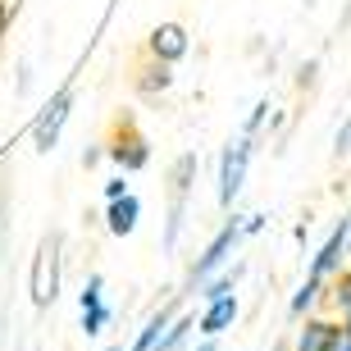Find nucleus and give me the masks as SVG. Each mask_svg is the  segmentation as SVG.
<instances>
[{
  "instance_id": "nucleus-1",
  "label": "nucleus",
  "mask_w": 351,
  "mask_h": 351,
  "mask_svg": "<svg viewBox=\"0 0 351 351\" xmlns=\"http://www.w3.org/2000/svg\"><path fill=\"white\" fill-rule=\"evenodd\" d=\"M242 242H247V237H242V215H233V210H228V219L210 233V242L196 251L192 265H187V274H182V297H196V287L206 283L210 274H219L223 265L233 261L237 251H242Z\"/></svg>"
},
{
  "instance_id": "nucleus-2",
  "label": "nucleus",
  "mask_w": 351,
  "mask_h": 351,
  "mask_svg": "<svg viewBox=\"0 0 351 351\" xmlns=\"http://www.w3.org/2000/svg\"><path fill=\"white\" fill-rule=\"evenodd\" d=\"M60 278H64V233L60 228H46L37 251H32V265H27V292H32V306L37 311H51L55 306Z\"/></svg>"
},
{
  "instance_id": "nucleus-3",
  "label": "nucleus",
  "mask_w": 351,
  "mask_h": 351,
  "mask_svg": "<svg viewBox=\"0 0 351 351\" xmlns=\"http://www.w3.org/2000/svg\"><path fill=\"white\" fill-rule=\"evenodd\" d=\"M256 146H261V137H247V132H237V137H228V142H223L219 165H215V201H219L223 215L237 206V196H242V187H247Z\"/></svg>"
},
{
  "instance_id": "nucleus-4",
  "label": "nucleus",
  "mask_w": 351,
  "mask_h": 351,
  "mask_svg": "<svg viewBox=\"0 0 351 351\" xmlns=\"http://www.w3.org/2000/svg\"><path fill=\"white\" fill-rule=\"evenodd\" d=\"M73 101H78V87L64 82V87L37 110V119H32V151H37V156H51L55 146H60L64 123H69V114H73Z\"/></svg>"
},
{
  "instance_id": "nucleus-5",
  "label": "nucleus",
  "mask_w": 351,
  "mask_h": 351,
  "mask_svg": "<svg viewBox=\"0 0 351 351\" xmlns=\"http://www.w3.org/2000/svg\"><path fill=\"white\" fill-rule=\"evenodd\" d=\"M151 156H156V151H151V137H146L132 119H123L114 128V137L105 142V160H110L119 173H142L146 165H151Z\"/></svg>"
},
{
  "instance_id": "nucleus-6",
  "label": "nucleus",
  "mask_w": 351,
  "mask_h": 351,
  "mask_svg": "<svg viewBox=\"0 0 351 351\" xmlns=\"http://www.w3.org/2000/svg\"><path fill=\"white\" fill-rule=\"evenodd\" d=\"M146 55L178 69L182 60L192 55V32H187V23H178V19H160V23L146 32Z\"/></svg>"
},
{
  "instance_id": "nucleus-7",
  "label": "nucleus",
  "mask_w": 351,
  "mask_h": 351,
  "mask_svg": "<svg viewBox=\"0 0 351 351\" xmlns=\"http://www.w3.org/2000/svg\"><path fill=\"white\" fill-rule=\"evenodd\" d=\"M342 319L328 311H315L306 319H297V333H292V351H328L333 338H338Z\"/></svg>"
},
{
  "instance_id": "nucleus-8",
  "label": "nucleus",
  "mask_w": 351,
  "mask_h": 351,
  "mask_svg": "<svg viewBox=\"0 0 351 351\" xmlns=\"http://www.w3.org/2000/svg\"><path fill=\"white\" fill-rule=\"evenodd\" d=\"M347 265V215H342L333 228H328V237L315 247L311 265H306V274H315V278H333V274Z\"/></svg>"
},
{
  "instance_id": "nucleus-9",
  "label": "nucleus",
  "mask_w": 351,
  "mask_h": 351,
  "mask_svg": "<svg viewBox=\"0 0 351 351\" xmlns=\"http://www.w3.org/2000/svg\"><path fill=\"white\" fill-rule=\"evenodd\" d=\"M237 315H242L237 292H233V297L201 301V311H196V338H223V333L237 324Z\"/></svg>"
},
{
  "instance_id": "nucleus-10",
  "label": "nucleus",
  "mask_w": 351,
  "mask_h": 351,
  "mask_svg": "<svg viewBox=\"0 0 351 351\" xmlns=\"http://www.w3.org/2000/svg\"><path fill=\"white\" fill-rule=\"evenodd\" d=\"M196 173H201V151H178L165 169V196L169 201H192Z\"/></svg>"
},
{
  "instance_id": "nucleus-11",
  "label": "nucleus",
  "mask_w": 351,
  "mask_h": 351,
  "mask_svg": "<svg viewBox=\"0 0 351 351\" xmlns=\"http://www.w3.org/2000/svg\"><path fill=\"white\" fill-rule=\"evenodd\" d=\"M137 223H142V196L137 192L119 196V201H105V233L110 237H132Z\"/></svg>"
},
{
  "instance_id": "nucleus-12",
  "label": "nucleus",
  "mask_w": 351,
  "mask_h": 351,
  "mask_svg": "<svg viewBox=\"0 0 351 351\" xmlns=\"http://www.w3.org/2000/svg\"><path fill=\"white\" fill-rule=\"evenodd\" d=\"M169 87H173V64H165V60H151V55H146L142 64H137V73H132V91H137V96H146V101H160Z\"/></svg>"
},
{
  "instance_id": "nucleus-13",
  "label": "nucleus",
  "mask_w": 351,
  "mask_h": 351,
  "mask_svg": "<svg viewBox=\"0 0 351 351\" xmlns=\"http://www.w3.org/2000/svg\"><path fill=\"white\" fill-rule=\"evenodd\" d=\"M315 311H328V278L306 274L301 287L292 292V301H287V315H292V319H306V315H315Z\"/></svg>"
},
{
  "instance_id": "nucleus-14",
  "label": "nucleus",
  "mask_w": 351,
  "mask_h": 351,
  "mask_svg": "<svg viewBox=\"0 0 351 351\" xmlns=\"http://www.w3.org/2000/svg\"><path fill=\"white\" fill-rule=\"evenodd\" d=\"M247 278V261H228L219 274H210L206 283L196 287V301H215V297H233L237 287Z\"/></svg>"
},
{
  "instance_id": "nucleus-15",
  "label": "nucleus",
  "mask_w": 351,
  "mask_h": 351,
  "mask_svg": "<svg viewBox=\"0 0 351 351\" xmlns=\"http://www.w3.org/2000/svg\"><path fill=\"white\" fill-rule=\"evenodd\" d=\"M192 342H196V315H173L151 351H192Z\"/></svg>"
},
{
  "instance_id": "nucleus-16",
  "label": "nucleus",
  "mask_w": 351,
  "mask_h": 351,
  "mask_svg": "<svg viewBox=\"0 0 351 351\" xmlns=\"http://www.w3.org/2000/svg\"><path fill=\"white\" fill-rule=\"evenodd\" d=\"M173 315H178V301H169V306L151 311V315H146V324L137 328V338L128 342V351H151V347H156V338L165 333V328H169V319H173Z\"/></svg>"
},
{
  "instance_id": "nucleus-17",
  "label": "nucleus",
  "mask_w": 351,
  "mask_h": 351,
  "mask_svg": "<svg viewBox=\"0 0 351 351\" xmlns=\"http://www.w3.org/2000/svg\"><path fill=\"white\" fill-rule=\"evenodd\" d=\"M187 210H192V201H169L165 206V233H160V251L165 256H173L182 233H187Z\"/></svg>"
},
{
  "instance_id": "nucleus-18",
  "label": "nucleus",
  "mask_w": 351,
  "mask_h": 351,
  "mask_svg": "<svg viewBox=\"0 0 351 351\" xmlns=\"http://www.w3.org/2000/svg\"><path fill=\"white\" fill-rule=\"evenodd\" d=\"M328 315H338L342 328H351V265L328 278Z\"/></svg>"
},
{
  "instance_id": "nucleus-19",
  "label": "nucleus",
  "mask_w": 351,
  "mask_h": 351,
  "mask_svg": "<svg viewBox=\"0 0 351 351\" xmlns=\"http://www.w3.org/2000/svg\"><path fill=\"white\" fill-rule=\"evenodd\" d=\"M78 328H82V338H101L105 328L114 324V306L110 301H101V306H91V311H78Z\"/></svg>"
},
{
  "instance_id": "nucleus-20",
  "label": "nucleus",
  "mask_w": 351,
  "mask_h": 351,
  "mask_svg": "<svg viewBox=\"0 0 351 351\" xmlns=\"http://www.w3.org/2000/svg\"><path fill=\"white\" fill-rule=\"evenodd\" d=\"M269 123H274V105L269 101H256V105H251V114L242 119V132H247V137H265Z\"/></svg>"
},
{
  "instance_id": "nucleus-21",
  "label": "nucleus",
  "mask_w": 351,
  "mask_h": 351,
  "mask_svg": "<svg viewBox=\"0 0 351 351\" xmlns=\"http://www.w3.org/2000/svg\"><path fill=\"white\" fill-rule=\"evenodd\" d=\"M105 301V274L91 269L87 278H82V292H78V311H91V306H101Z\"/></svg>"
},
{
  "instance_id": "nucleus-22",
  "label": "nucleus",
  "mask_w": 351,
  "mask_h": 351,
  "mask_svg": "<svg viewBox=\"0 0 351 351\" xmlns=\"http://www.w3.org/2000/svg\"><path fill=\"white\" fill-rule=\"evenodd\" d=\"M319 69H324V60L311 55V60L297 69V91H315V87H319Z\"/></svg>"
},
{
  "instance_id": "nucleus-23",
  "label": "nucleus",
  "mask_w": 351,
  "mask_h": 351,
  "mask_svg": "<svg viewBox=\"0 0 351 351\" xmlns=\"http://www.w3.org/2000/svg\"><path fill=\"white\" fill-rule=\"evenodd\" d=\"M5 247H10V187H0V265H5Z\"/></svg>"
},
{
  "instance_id": "nucleus-24",
  "label": "nucleus",
  "mask_w": 351,
  "mask_h": 351,
  "mask_svg": "<svg viewBox=\"0 0 351 351\" xmlns=\"http://www.w3.org/2000/svg\"><path fill=\"white\" fill-rule=\"evenodd\" d=\"M333 160H351V119H342L333 132Z\"/></svg>"
},
{
  "instance_id": "nucleus-25",
  "label": "nucleus",
  "mask_w": 351,
  "mask_h": 351,
  "mask_svg": "<svg viewBox=\"0 0 351 351\" xmlns=\"http://www.w3.org/2000/svg\"><path fill=\"white\" fill-rule=\"evenodd\" d=\"M265 228H269V215H265V210H251V215H242V237H261Z\"/></svg>"
},
{
  "instance_id": "nucleus-26",
  "label": "nucleus",
  "mask_w": 351,
  "mask_h": 351,
  "mask_svg": "<svg viewBox=\"0 0 351 351\" xmlns=\"http://www.w3.org/2000/svg\"><path fill=\"white\" fill-rule=\"evenodd\" d=\"M128 192H132L128 173H114V178H105V187H101V196H105V201H119V196H128Z\"/></svg>"
},
{
  "instance_id": "nucleus-27",
  "label": "nucleus",
  "mask_w": 351,
  "mask_h": 351,
  "mask_svg": "<svg viewBox=\"0 0 351 351\" xmlns=\"http://www.w3.org/2000/svg\"><path fill=\"white\" fill-rule=\"evenodd\" d=\"M27 91H32V64L19 60V69H14V96H27Z\"/></svg>"
},
{
  "instance_id": "nucleus-28",
  "label": "nucleus",
  "mask_w": 351,
  "mask_h": 351,
  "mask_svg": "<svg viewBox=\"0 0 351 351\" xmlns=\"http://www.w3.org/2000/svg\"><path fill=\"white\" fill-rule=\"evenodd\" d=\"M101 160H105V142H91L87 151H82V169H96Z\"/></svg>"
},
{
  "instance_id": "nucleus-29",
  "label": "nucleus",
  "mask_w": 351,
  "mask_h": 351,
  "mask_svg": "<svg viewBox=\"0 0 351 351\" xmlns=\"http://www.w3.org/2000/svg\"><path fill=\"white\" fill-rule=\"evenodd\" d=\"M328 351H351V328H338V338H333Z\"/></svg>"
},
{
  "instance_id": "nucleus-30",
  "label": "nucleus",
  "mask_w": 351,
  "mask_h": 351,
  "mask_svg": "<svg viewBox=\"0 0 351 351\" xmlns=\"http://www.w3.org/2000/svg\"><path fill=\"white\" fill-rule=\"evenodd\" d=\"M192 351H219V338H196Z\"/></svg>"
},
{
  "instance_id": "nucleus-31",
  "label": "nucleus",
  "mask_w": 351,
  "mask_h": 351,
  "mask_svg": "<svg viewBox=\"0 0 351 351\" xmlns=\"http://www.w3.org/2000/svg\"><path fill=\"white\" fill-rule=\"evenodd\" d=\"M292 237H297L301 247H306V237H311V219H306V223H297V228H292Z\"/></svg>"
},
{
  "instance_id": "nucleus-32",
  "label": "nucleus",
  "mask_w": 351,
  "mask_h": 351,
  "mask_svg": "<svg viewBox=\"0 0 351 351\" xmlns=\"http://www.w3.org/2000/svg\"><path fill=\"white\" fill-rule=\"evenodd\" d=\"M5 23H10V0H0V32H5Z\"/></svg>"
},
{
  "instance_id": "nucleus-33",
  "label": "nucleus",
  "mask_w": 351,
  "mask_h": 351,
  "mask_svg": "<svg viewBox=\"0 0 351 351\" xmlns=\"http://www.w3.org/2000/svg\"><path fill=\"white\" fill-rule=\"evenodd\" d=\"M351 23V5H347V10H342V27H347Z\"/></svg>"
},
{
  "instance_id": "nucleus-34",
  "label": "nucleus",
  "mask_w": 351,
  "mask_h": 351,
  "mask_svg": "<svg viewBox=\"0 0 351 351\" xmlns=\"http://www.w3.org/2000/svg\"><path fill=\"white\" fill-rule=\"evenodd\" d=\"M101 351H123V347H101Z\"/></svg>"
},
{
  "instance_id": "nucleus-35",
  "label": "nucleus",
  "mask_w": 351,
  "mask_h": 351,
  "mask_svg": "<svg viewBox=\"0 0 351 351\" xmlns=\"http://www.w3.org/2000/svg\"><path fill=\"white\" fill-rule=\"evenodd\" d=\"M347 119H351V110H347Z\"/></svg>"
}]
</instances>
